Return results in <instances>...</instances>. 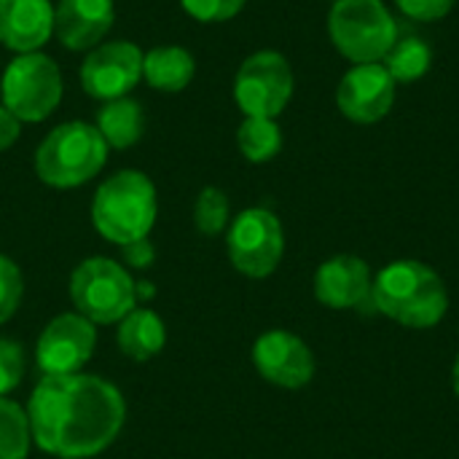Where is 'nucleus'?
I'll return each mask as SVG.
<instances>
[{"instance_id": "f257e3e1", "label": "nucleus", "mask_w": 459, "mask_h": 459, "mask_svg": "<svg viewBox=\"0 0 459 459\" xmlns=\"http://www.w3.org/2000/svg\"><path fill=\"white\" fill-rule=\"evenodd\" d=\"M27 420L40 452L59 459H91L118 438L126 403L121 390L102 377H43L30 395Z\"/></svg>"}, {"instance_id": "f03ea898", "label": "nucleus", "mask_w": 459, "mask_h": 459, "mask_svg": "<svg viewBox=\"0 0 459 459\" xmlns=\"http://www.w3.org/2000/svg\"><path fill=\"white\" fill-rule=\"evenodd\" d=\"M374 307L406 328H433L449 309V293L436 269L422 261H393L371 285Z\"/></svg>"}, {"instance_id": "7ed1b4c3", "label": "nucleus", "mask_w": 459, "mask_h": 459, "mask_svg": "<svg viewBox=\"0 0 459 459\" xmlns=\"http://www.w3.org/2000/svg\"><path fill=\"white\" fill-rule=\"evenodd\" d=\"M156 186L140 169H121L110 175L91 199V223L97 234L118 247L145 239L156 223Z\"/></svg>"}, {"instance_id": "20e7f679", "label": "nucleus", "mask_w": 459, "mask_h": 459, "mask_svg": "<svg viewBox=\"0 0 459 459\" xmlns=\"http://www.w3.org/2000/svg\"><path fill=\"white\" fill-rule=\"evenodd\" d=\"M108 143L94 124L65 121L54 126L35 148V175L43 186L70 191L97 178L108 164Z\"/></svg>"}, {"instance_id": "39448f33", "label": "nucleus", "mask_w": 459, "mask_h": 459, "mask_svg": "<svg viewBox=\"0 0 459 459\" xmlns=\"http://www.w3.org/2000/svg\"><path fill=\"white\" fill-rule=\"evenodd\" d=\"M325 27L333 48L352 65L382 62L398 40V22L385 0H333Z\"/></svg>"}, {"instance_id": "423d86ee", "label": "nucleus", "mask_w": 459, "mask_h": 459, "mask_svg": "<svg viewBox=\"0 0 459 459\" xmlns=\"http://www.w3.org/2000/svg\"><path fill=\"white\" fill-rule=\"evenodd\" d=\"M62 94V70L43 51L16 54L0 75V105H5L22 124L46 121L59 108Z\"/></svg>"}, {"instance_id": "0eeeda50", "label": "nucleus", "mask_w": 459, "mask_h": 459, "mask_svg": "<svg viewBox=\"0 0 459 459\" xmlns=\"http://www.w3.org/2000/svg\"><path fill=\"white\" fill-rule=\"evenodd\" d=\"M70 299L86 320L94 325L121 323L137 307V282L132 274L102 255L86 258L70 277Z\"/></svg>"}, {"instance_id": "6e6552de", "label": "nucleus", "mask_w": 459, "mask_h": 459, "mask_svg": "<svg viewBox=\"0 0 459 459\" xmlns=\"http://www.w3.org/2000/svg\"><path fill=\"white\" fill-rule=\"evenodd\" d=\"M296 91V75L285 54L261 48L245 56L234 75V102L242 116L277 118Z\"/></svg>"}, {"instance_id": "1a4fd4ad", "label": "nucleus", "mask_w": 459, "mask_h": 459, "mask_svg": "<svg viewBox=\"0 0 459 459\" xmlns=\"http://www.w3.org/2000/svg\"><path fill=\"white\" fill-rule=\"evenodd\" d=\"M226 250L231 266L253 280L274 274L285 253V231L280 218L266 207H247L231 223L226 234Z\"/></svg>"}, {"instance_id": "9d476101", "label": "nucleus", "mask_w": 459, "mask_h": 459, "mask_svg": "<svg viewBox=\"0 0 459 459\" xmlns=\"http://www.w3.org/2000/svg\"><path fill=\"white\" fill-rule=\"evenodd\" d=\"M78 81L97 102L129 97V91L143 81V48L132 40H102L86 51L78 67Z\"/></svg>"}, {"instance_id": "9b49d317", "label": "nucleus", "mask_w": 459, "mask_h": 459, "mask_svg": "<svg viewBox=\"0 0 459 459\" xmlns=\"http://www.w3.org/2000/svg\"><path fill=\"white\" fill-rule=\"evenodd\" d=\"M395 97L398 83L382 62L350 65L336 86L339 113L358 126H374L385 121L395 108Z\"/></svg>"}, {"instance_id": "f8f14e48", "label": "nucleus", "mask_w": 459, "mask_h": 459, "mask_svg": "<svg viewBox=\"0 0 459 459\" xmlns=\"http://www.w3.org/2000/svg\"><path fill=\"white\" fill-rule=\"evenodd\" d=\"M94 347V323L78 312H65L43 328L35 344V363L43 377L81 374V368L91 360Z\"/></svg>"}, {"instance_id": "ddd939ff", "label": "nucleus", "mask_w": 459, "mask_h": 459, "mask_svg": "<svg viewBox=\"0 0 459 459\" xmlns=\"http://www.w3.org/2000/svg\"><path fill=\"white\" fill-rule=\"evenodd\" d=\"M253 366L258 374L285 390H301L315 377V355L304 339L290 331H266L253 344Z\"/></svg>"}, {"instance_id": "4468645a", "label": "nucleus", "mask_w": 459, "mask_h": 459, "mask_svg": "<svg viewBox=\"0 0 459 459\" xmlns=\"http://www.w3.org/2000/svg\"><path fill=\"white\" fill-rule=\"evenodd\" d=\"M116 22L113 0H59L54 5V38L70 51H91Z\"/></svg>"}, {"instance_id": "2eb2a0df", "label": "nucleus", "mask_w": 459, "mask_h": 459, "mask_svg": "<svg viewBox=\"0 0 459 459\" xmlns=\"http://www.w3.org/2000/svg\"><path fill=\"white\" fill-rule=\"evenodd\" d=\"M54 38L51 0H0V46L13 54L40 51Z\"/></svg>"}, {"instance_id": "dca6fc26", "label": "nucleus", "mask_w": 459, "mask_h": 459, "mask_svg": "<svg viewBox=\"0 0 459 459\" xmlns=\"http://www.w3.org/2000/svg\"><path fill=\"white\" fill-rule=\"evenodd\" d=\"M371 269L358 255H333L315 272V296L331 309L360 307L371 296Z\"/></svg>"}, {"instance_id": "f3484780", "label": "nucleus", "mask_w": 459, "mask_h": 459, "mask_svg": "<svg viewBox=\"0 0 459 459\" xmlns=\"http://www.w3.org/2000/svg\"><path fill=\"white\" fill-rule=\"evenodd\" d=\"M196 75V59L183 46H153L143 51V81L164 94L188 89Z\"/></svg>"}, {"instance_id": "a211bd4d", "label": "nucleus", "mask_w": 459, "mask_h": 459, "mask_svg": "<svg viewBox=\"0 0 459 459\" xmlns=\"http://www.w3.org/2000/svg\"><path fill=\"white\" fill-rule=\"evenodd\" d=\"M97 132L113 151H126L140 143L145 132V110L132 97H118L110 102H102L94 118Z\"/></svg>"}, {"instance_id": "6ab92c4d", "label": "nucleus", "mask_w": 459, "mask_h": 459, "mask_svg": "<svg viewBox=\"0 0 459 459\" xmlns=\"http://www.w3.org/2000/svg\"><path fill=\"white\" fill-rule=\"evenodd\" d=\"M167 344V328L151 309H132L118 323V347L132 360H151Z\"/></svg>"}, {"instance_id": "aec40b11", "label": "nucleus", "mask_w": 459, "mask_h": 459, "mask_svg": "<svg viewBox=\"0 0 459 459\" xmlns=\"http://www.w3.org/2000/svg\"><path fill=\"white\" fill-rule=\"evenodd\" d=\"M382 65L387 67V73L393 75V81L398 86L401 83H417L433 67V48H430V43L425 38L406 35V38L395 40V46L387 51Z\"/></svg>"}, {"instance_id": "412c9836", "label": "nucleus", "mask_w": 459, "mask_h": 459, "mask_svg": "<svg viewBox=\"0 0 459 459\" xmlns=\"http://www.w3.org/2000/svg\"><path fill=\"white\" fill-rule=\"evenodd\" d=\"M237 148L250 164H266L282 151V129L277 118L245 116L237 126Z\"/></svg>"}, {"instance_id": "4be33fe9", "label": "nucleus", "mask_w": 459, "mask_h": 459, "mask_svg": "<svg viewBox=\"0 0 459 459\" xmlns=\"http://www.w3.org/2000/svg\"><path fill=\"white\" fill-rule=\"evenodd\" d=\"M32 444L27 409L11 398H0V459H27Z\"/></svg>"}, {"instance_id": "5701e85b", "label": "nucleus", "mask_w": 459, "mask_h": 459, "mask_svg": "<svg viewBox=\"0 0 459 459\" xmlns=\"http://www.w3.org/2000/svg\"><path fill=\"white\" fill-rule=\"evenodd\" d=\"M194 223L196 229L204 234V237H218L229 229L231 223V204H229V196L215 188V186H207L199 191L196 202H194Z\"/></svg>"}, {"instance_id": "b1692460", "label": "nucleus", "mask_w": 459, "mask_h": 459, "mask_svg": "<svg viewBox=\"0 0 459 459\" xmlns=\"http://www.w3.org/2000/svg\"><path fill=\"white\" fill-rule=\"evenodd\" d=\"M22 296H24V280H22V272L19 266L0 253V325L8 323L19 304H22Z\"/></svg>"}, {"instance_id": "393cba45", "label": "nucleus", "mask_w": 459, "mask_h": 459, "mask_svg": "<svg viewBox=\"0 0 459 459\" xmlns=\"http://www.w3.org/2000/svg\"><path fill=\"white\" fill-rule=\"evenodd\" d=\"M183 11L202 24H223L242 13L247 0H180Z\"/></svg>"}, {"instance_id": "a878e982", "label": "nucleus", "mask_w": 459, "mask_h": 459, "mask_svg": "<svg viewBox=\"0 0 459 459\" xmlns=\"http://www.w3.org/2000/svg\"><path fill=\"white\" fill-rule=\"evenodd\" d=\"M393 3H395V8H398L406 19L420 22V24L441 22V19H446V16L455 11V5H457V0H393Z\"/></svg>"}, {"instance_id": "bb28decb", "label": "nucleus", "mask_w": 459, "mask_h": 459, "mask_svg": "<svg viewBox=\"0 0 459 459\" xmlns=\"http://www.w3.org/2000/svg\"><path fill=\"white\" fill-rule=\"evenodd\" d=\"M24 374L22 347L11 339H0V398L19 387Z\"/></svg>"}, {"instance_id": "cd10ccee", "label": "nucleus", "mask_w": 459, "mask_h": 459, "mask_svg": "<svg viewBox=\"0 0 459 459\" xmlns=\"http://www.w3.org/2000/svg\"><path fill=\"white\" fill-rule=\"evenodd\" d=\"M124 253V261L134 269H148L156 258V250H153V242L145 237V239H137V242H129L121 247Z\"/></svg>"}, {"instance_id": "c85d7f7f", "label": "nucleus", "mask_w": 459, "mask_h": 459, "mask_svg": "<svg viewBox=\"0 0 459 459\" xmlns=\"http://www.w3.org/2000/svg\"><path fill=\"white\" fill-rule=\"evenodd\" d=\"M19 137H22V121L5 105H0V153L13 148Z\"/></svg>"}, {"instance_id": "c756f323", "label": "nucleus", "mask_w": 459, "mask_h": 459, "mask_svg": "<svg viewBox=\"0 0 459 459\" xmlns=\"http://www.w3.org/2000/svg\"><path fill=\"white\" fill-rule=\"evenodd\" d=\"M452 385H455V395L459 398V355L455 360V368H452Z\"/></svg>"}, {"instance_id": "7c9ffc66", "label": "nucleus", "mask_w": 459, "mask_h": 459, "mask_svg": "<svg viewBox=\"0 0 459 459\" xmlns=\"http://www.w3.org/2000/svg\"><path fill=\"white\" fill-rule=\"evenodd\" d=\"M328 3H333V0H328Z\"/></svg>"}]
</instances>
